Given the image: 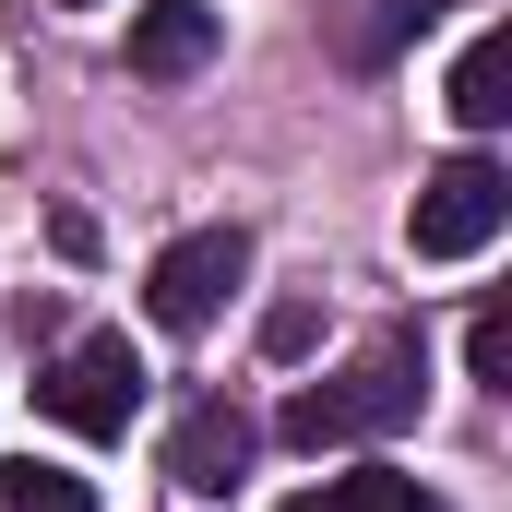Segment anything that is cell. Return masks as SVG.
<instances>
[{
  "label": "cell",
  "instance_id": "cell-1",
  "mask_svg": "<svg viewBox=\"0 0 512 512\" xmlns=\"http://www.w3.org/2000/svg\"><path fill=\"white\" fill-rule=\"evenodd\" d=\"M417 393H429L417 334H382L346 382H310L298 405H286V441H298V453H322V441H382V429H405V417H417Z\"/></svg>",
  "mask_w": 512,
  "mask_h": 512
},
{
  "label": "cell",
  "instance_id": "cell-2",
  "mask_svg": "<svg viewBox=\"0 0 512 512\" xmlns=\"http://www.w3.org/2000/svg\"><path fill=\"white\" fill-rule=\"evenodd\" d=\"M501 227H512V179L489 155H453V167H429V191H417V215H405V251L417 262H477Z\"/></svg>",
  "mask_w": 512,
  "mask_h": 512
},
{
  "label": "cell",
  "instance_id": "cell-3",
  "mask_svg": "<svg viewBox=\"0 0 512 512\" xmlns=\"http://www.w3.org/2000/svg\"><path fill=\"white\" fill-rule=\"evenodd\" d=\"M36 405H48L72 441H120L131 405H143V358H131V334H84V346H60V370L36 382Z\"/></svg>",
  "mask_w": 512,
  "mask_h": 512
},
{
  "label": "cell",
  "instance_id": "cell-4",
  "mask_svg": "<svg viewBox=\"0 0 512 512\" xmlns=\"http://www.w3.org/2000/svg\"><path fill=\"white\" fill-rule=\"evenodd\" d=\"M239 274H251V239H239V227H191V239H167V251H155L143 310H155L167 334H203V322L239 298Z\"/></svg>",
  "mask_w": 512,
  "mask_h": 512
},
{
  "label": "cell",
  "instance_id": "cell-5",
  "mask_svg": "<svg viewBox=\"0 0 512 512\" xmlns=\"http://www.w3.org/2000/svg\"><path fill=\"white\" fill-rule=\"evenodd\" d=\"M239 465H251V417H239L227 393H203V405L167 429V477H179V489H239Z\"/></svg>",
  "mask_w": 512,
  "mask_h": 512
},
{
  "label": "cell",
  "instance_id": "cell-6",
  "mask_svg": "<svg viewBox=\"0 0 512 512\" xmlns=\"http://www.w3.org/2000/svg\"><path fill=\"white\" fill-rule=\"evenodd\" d=\"M215 60V0H143L131 12V72L143 84H179Z\"/></svg>",
  "mask_w": 512,
  "mask_h": 512
},
{
  "label": "cell",
  "instance_id": "cell-7",
  "mask_svg": "<svg viewBox=\"0 0 512 512\" xmlns=\"http://www.w3.org/2000/svg\"><path fill=\"white\" fill-rule=\"evenodd\" d=\"M453 120H465V131H501L512 120V36H501V24L453 60Z\"/></svg>",
  "mask_w": 512,
  "mask_h": 512
},
{
  "label": "cell",
  "instance_id": "cell-8",
  "mask_svg": "<svg viewBox=\"0 0 512 512\" xmlns=\"http://www.w3.org/2000/svg\"><path fill=\"white\" fill-rule=\"evenodd\" d=\"M0 512H96V489L72 465H36L24 453V465H0Z\"/></svg>",
  "mask_w": 512,
  "mask_h": 512
},
{
  "label": "cell",
  "instance_id": "cell-9",
  "mask_svg": "<svg viewBox=\"0 0 512 512\" xmlns=\"http://www.w3.org/2000/svg\"><path fill=\"white\" fill-rule=\"evenodd\" d=\"M322 512H441L417 477H393V465H358V477H334V501Z\"/></svg>",
  "mask_w": 512,
  "mask_h": 512
},
{
  "label": "cell",
  "instance_id": "cell-10",
  "mask_svg": "<svg viewBox=\"0 0 512 512\" xmlns=\"http://www.w3.org/2000/svg\"><path fill=\"white\" fill-rule=\"evenodd\" d=\"M441 0H370V12H346V60H393V36L405 24H429Z\"/></svg>",
  "mask_w": 512,
  "mask_h": 512
},
{
  "label": "cell",
  "instance_id": "cell-11",
  "mask_svg": "<svg viewBox=\"0 0 512 512\" xmlns=\"http://www.w3.org/2000/svg\"><path fill=\"white\" fill-rule=\"evenodd\" d=\"M465 370H477L489 393H512V310H501V298H489V310L465 322Z\"/></svg>",
  "mask_w": 512,
  "mask_h": 512
},
{
  "label": "cell",
  "instance_id": "cell-12",
  "mask_svg": "<svg viewBox=\"0 0 512 512\" xmlns=\"http://www.w3.org/2000/svg\"><path fill=\"white\" fill-rule=\"evenodd\" d=\"M262 346H274V358H298V346H310V298H286V310H262Z\"/></svg>",
  "mask_w": 512,
  "mask_h": 512
},
{
  "label": "cell",
  "instance_id": "cell-13",
  "mask_svg": "<svg viewBox=\"0 0 512 512\" xmlns=\"http://www.w3.org/2000/svg\"><path fill=\"white\" fill-rule=\"evenodd\" d=\"M274 512H322V501H274Z\"/></svg>",
  "mask_w": 512,
  "mask_h": 512
}]
</instances>
